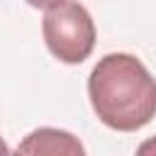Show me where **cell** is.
Listing matches in <instances>:
<instances>
[{"mask_svg": "<svg viewBox=\"0 0 156 156\" xmlns=\"http://www.w3.org/2000/svg\"><path fill=\"white\" fill-rule=\"evenodd\" d=\"M88 98L115 132H136L156 117V78L134 54H105L88 76Z\"/></svg>", "mask_w": 156, "mask_h": 156, "instance_id": "obj_1", "label": "cell"}, {"mask_svg": "<svg viewBox=\"0 0 156 156\" xmlns=\"http://www.w3.org/2000/svg\"><path fill=\"white\" fill-rule=\"evenodd\" d=\"M41 34L51 56L68 66L83 63L95 49L93 15L78 0H63L49 7L41 20Z\"/></svg>", "mask_w": 156, "mask_h": 156, "instance_id": "obj_2", "label": "cell"}, {"mask_svg": "<svg viewBox=\"0 0 156 156\" xmlns=\"http://www.w3.org/2000/svg\"><path fill=\"white\" fill-rule=\"evenodd\" d=\"M24 2L32 5V7H37V10H49V7H54V5H58L63 0H24Z\"/></svg>", "mask_w": 156, "mask_h": 156, "instance_id": "obj_4", "label": "cell"}, {"mask_svg": "<svg viewBox=\"0 0 156 156\" xmlns=\"http://www.w3.org/2000/svg\"><path fill=\"white\" fill-rule=\"evenodd\" d=\"M17 154H32V156H78L85 154V146L78 141V136H73L66 129H56V127H39L34 132H29L15 149Z\"/></svg>", "mask_w": 156, "mask_h": 156, "instance_id": "obj_3", "label": "cell"}, {"mask_svg": "<svg viewBox=\"0 0 156 156\" xmlns=\"http://www.w3.org/2000/svg\"><path fill=\"white\" fill-rule=\"evenodd\" d=\"M139 154H156V136L149 139V141H144V144L139 146Z\"/></svg>", "mask_w": 156, "mask_h": 156, "instance_id": "obj_5", "label": "cell"}, {"mask_svg": "<svg viewBox=\"0 0 156 156\" xmlns=\"http://www.w3.org/2000/svg\"><path fill=\"white\" fill-rule=\"evenodd\" d=\"M7 151H10V146H7V144H5V139L0 136V154H7Z\"/></svg>", "mask_w": 156, "mask_h": 156, "instance_id": "obj_6", "label": "cell"}]
</instances>
